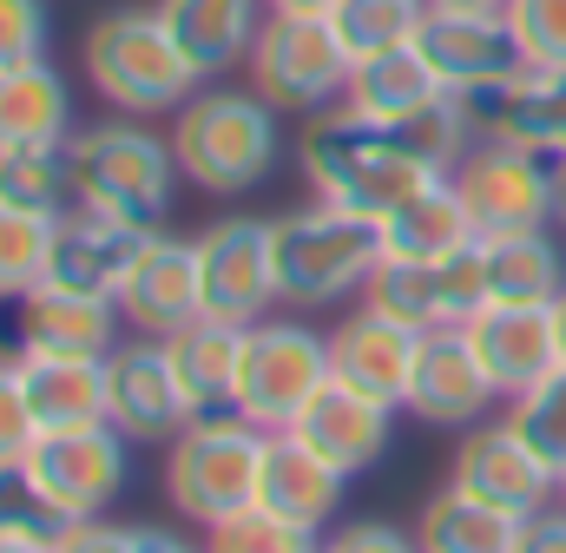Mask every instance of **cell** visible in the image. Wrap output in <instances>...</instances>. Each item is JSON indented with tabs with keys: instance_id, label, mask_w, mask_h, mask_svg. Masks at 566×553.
Listing matches in <instances>:
<instances>
[{
	"instance_id": "bcb514c9",
	"label": "cell",
	"mask_w": 566,
	"mask_h": 553,
	"mask_svg": "<svg viewBox=\"0 0 566 553\" xmlns=\"http://www.w3.org/2000/svg\"><path fill=\"white\" fill-rule=\"evenodd\" d=\"M554 225L566 231V158H554Z\"/></svg>"
},
{
	"instance_id": "d6986e66",
	"label": "cell",
	"mask_w": 566,
	"mask_h": 553,
	"mask_svg": "<svg viewBox=\"0 0 566 553\" xmlns=\"http://www.w3.org/2000/svg\"><path fill=\"white\" fill-rule=\"evenodd\" d=\"M119 316H126L133 336H158V343L205 316V290H198V251H191V238H171V231H151V238H145L133 276L119 283Z\"/></svg>"
},
{
	"instance_id": "8fae6325",
	"label": "cell",
	"mask_w": 566,
	"mask_h": 553,
	"mask_svg": "<svg viewBox=\"0 0 566 553\" xmlns=\"http://www.w3.org/2000/svg\"><path fill=\"white\" fill-rule=\"evenodd\" d=\"M191 251H198L205 316L251 330V323H264L283 303L277 296V231H271V218L231 211V218L205 225V231L191 238Z\"/></svg>"
},
{
	"instance_id": "7402d4cb",
	"label": "cell",
	"mask_w": 566,
	"mask_h": 553,
	"mask_svg": "<svg viewBox=\"0 0 566 553\" xmlns=\"http://www.w3.org/2000/svg\"><path fill=\"white\" fill-rule=\"evenodd\" d=\"M468 343H474L481 369L494 376V389H501L507 403H521L527 389H541V383L560 369L554 303H547V310H507V303H488V310L468 323Z\"/></svg>"
},
{
	"instance_id": "9a60e30c",
	"label": "cell",
	"mask_w": 566,
	"mask_h": 553,
	"mask_svg": "<svg viewBox=\"0 0 566 553\" xmlns=\"http://www.w3.org/2000/svg\"><path fill=\"white\" fill-rule=\"evenodd\" d=\"M106 421L133 448H171L185 435V421H198L158 336H133L106 356Z\"/></svg>"
},
{
	"instance_id": "6da1fadb",
	"label": "cell",
	"mask_w": 566,
	"mask_h": 553,
	"mask_svg": "<svg viewBox=\"0 0 566 553\" xmlns=\"http://www.w3.org/2000/svg\"><path fill=\"white\" fill-rule=\"evenodd\" d=\"M296 165H303V178H310L316 198L349 205V211H363V218H389L402 198H416L422 185L448 178L428 152L409 145V133L376 126V119H363V113H349V106H329V113H316V119L303 126Z\"/></svg>"
},
{
	"instance_id": "7a4b0ae2",
	"label": "cell",
	"mask_w": 566,
	"mask_h": 553,
	"mask_svg": "<svg viewBox=\"0 0 566 553\" xmlns=\"http://www.w3.org/2000/svg\"><path fill=\"white\" fill-rule=\"evenodd\" d=\"M171 152L191 191L238 198L271 185L283 165V113L258 86H198L171 113Z\"/></svg>"
},
{
	"instance_id": "f546056e",
	"label": "cell",
	"mask_w": 566,
	"mask_h": 553,
	"mask_svg": "<svg viewBox=\"0 0 566 553\" xmlns=\"http://www.w3.org/2000/svg\"><path fill=\"white\" fill-rule=\"evenodd\" d=\"M468 244H481V238H474V218H468L454 178L422 185L416 198H402V205L382 218V251H389V258H409V264H422V258H454V251H468Z\"/></svg>"
},
{
	"instance_id": "8d00e7d4",
	"label": "cell",
	"mask_w": 566,
	"mask_h": 553,
	"mask_svg": "<svg viewBox=\"0 0 566 553\" xmlns=\"http://www.w3.org/2000/svg\"><path fill=\"white\" fill-rule=\"evenodd\" d=\"M66 521L46 508V494L27 481V468H0V541H60Z\"/></svg>"
},
{
	"instance_id": "3957f363",
	"label": "cell",
	"mask_w": 566,
	"mask_h": 553,
	"mask_svg": "<svg viewBox=\"0 0 566 553\" xmlns=\"http://www.w3.org/2000/svg\"><path fill=\"white\" fill-rule=\"evenodd\" d=\"M80 73L126 119H165L205 86V73L191 66V53L165 27L158 0L151 7H106L80 40Z\"/></svg>"
},
{
	"instance_id": "83f0119b",
	"label": "cell",
	"mask_w": 566,
	"mask_h": 553,
	"mask_svg": "<svg viewBox=\"0 0 566 553\" xmlns=\"http://www.w3.org/2000/svg\"><path fill=\"white\" fill-rule=\"evenodd\" d=\"M73 138V86L53 60L0 66V152Z\"/></svg>"
},
{
	"instance_id": "4316f807",
	"label": "cell",
	"mask_w": 566,
	"mask_h": 553,
	"mask_svg": "<svg viewBox=\"0 0 566 553\" xmlns=\"http://www.w3.org/2000/svg\"><path fill=\"white\" fill-rule=\"evenodd\" d=\"M441 100H448V86L434 80V66H428L416 46L356 60V66H349V93H343L349 113H363V119H376V126H396V133L416 126L422 113H434Z\"/></svg>"
},
{
	"instance_id": "f1b7e54d",
	"label": "cell",
	"mask_w": 566,
	"mask_h": 553,
	"mask_svg": "<svg viewBox=\"0 0 566 553\" xmlns=\"http://www.w3.org/2000/svg\"><path fill=\"white\" fill-rule=\"evenodd\" d=\"M20 389L40 428L106 421V356H20Z\"/></svg>"
},
{
	"instance_id": "816d5d0a",
	"label": "cell",
	"mask_w": 566,
	"mask_h": 553,
	"mask_svg": "<svg viewBox=\"0 0 566 553\" xmlns=\"http://www.w3.org/2000/svg\"><path fill=\"white\" fill-rule=\"evenodd\" d=\"M560 508H566V461H560Z\"/></svg>"
},
{
	"instance_id": "836d02e7",
	"label": "cell",
	"mask_w": 566,
	"mask_h": 553,
	"mask_svg": "<svg viewBox=\"0 0 566 553\" xmlns=\"http://www.w3.org/2000/svg\"><path fill=\"white\" fill-rule=\"evenodd\" d=\"M422 20H428V0H336L329 7V27L349 46V60H376V53L416 46Z\"/></svg>"
},
{
	"instance_id": "ffe728a7",
	"label": "cell",
	"mask_w": 566,
	"mask_h": 553,
	"mask_svg": "<svg viewBox=\"0 0 566 553\" xmlns=\"http://www.w3.org/2000/svg\"><path fill=\"white\" fill-rule=\"evenodd\" d=\"M145 225L133 218H113V211H93V205H73L53 231V264H46V283L60 290H80V296H113L119 303V283L133 276L145 251Z\"/></svg>"
},
{
	"instance_id": "cb8c5ba5",
	"label": "cell",
	"mask_w": 566,
	"mask_h": 553,
	"mask_svg": "<svg viewBox=\"0 0 566 553\" xmlns=\"http://www.w3.org/2000/svg\"><path fill=\"white\" fill-rule=\"evenodd\" d=\"M343 488H349V474L329 468L296 428H271V441H264V474H258V508H271L283 521L323 534V528L336 521V508H343Z\"/></svg>"
},
{
	"instance_id": "4fadbf2b",
	"label": "cell",
	"mask_w": 566,
	"mask_h": 553,
	"mask_svg": "<svg viewBox=\"0 0 566 553\" xmlns=\"http://www.w3.org/2000/svg\"><path fill=\"white\" fill-rule=\"evenodd\" d=\"M126 316L113 296H80L60 283L0 296V363L20 356H113L126 336Z\"/></svg>"
},
{
	"instance_id": "60d3db41",
	"label": "cell",
	"mask_w": 566,
	"mask_h": 553,
	"mask_svg": "<svg viewBox=\"0 0 566 553\" xmlns=\"http://www.w3.org/2000/svg\"><path fill=\"white\" fill-rule=\"evenodd\" d=\"M33 435H40V421L27 409V389H20V369L13 363H0V468H13V461H27V448H33Z\"/></svg>"
},
{
	"instance_id": "603a6c76",
	"label": "cell",
	"mask_w": 566,
	"mask_h": 553,
	"mask_svg": "<svg viewBox=\"0 0 566 553\" xmlns=\"http://www.w3.org/2000/svg\"><path fill=\"white\" fill-rule=\"evenodd\" d=\"M329 468H343L349 481L356 474H369L382 455H389V435H396V409L389 403H376V396H363V389H349V383H336L329 376V389L310 403V409L290 421Z\"/></svg>"
},
{
	"instance_id": "1f68e13d",
	"label": "cell",
	"mask_w": 566,
	"mask_h": 553,
	"mask_svg": "<svg viewBox=\"0 0 566 553\" xmlns=\"http://www.w3.org/2000/svg\"><path fill=\"white\" fill-rule=\"evenodd\" d=\"M416 541H422V553H514L521 521H507L501 508H488V501L461 494L454 481H441L422 501V514H416Z\"/></svg>"
},
{
	"instance_id": "b9f144b4",
	"label": "cell",
	"mask_w": 566,
	"mask_h": 553,
	"mask_svg": "<svg viewBox=\"0 0 566 553\" xmlns=\"http://www.w3.org/2000/svg\"><path fill=\"white\" fill-rule=\"evenodd\" d=\"M323 553H422V541L409 528H389V521H349L323 541Z\"/></svg>"
},
{
	"instance_id": "2e32d148",
	"label": "cell",
	"mask_w": 566,
	"mask_h": 553,
	"mask_svg": "<svg viewBox=\"0 0 566 553\" xmlns=\"http://www.w3.org/2000/svg\"><path fill=\"white\" fill-rule=\"evenodd\" d=\"M416 363H422V330L376 310V303H356L349 316H336L329 330V376L402 409L409 403V383H416Z\"/></svg>"
},
{
	"instance_id": "c3c4849f",
	"label": "cell",
	"mask_w": 566,
	"mask_h": 553,
	"mask_svg": "<svg viewBox=\"0 0 566 553\" xmlns=\"http://www.w3.org/2000/svg\"><path fill=\"white\" fill-rule=\"evenodd\" d=\"M271 7H277V13H329L336 0H271Z\"/></svg>"
},
{
	"instance_id": "74e56055",
	"label": "cell",
	"mask_w": 566,
	"mask_h": 553,
	"mask_svg": "<svg viewBox=\"0 0 566 553\" xmlns=\"http://www.w3.org/2000/svg\"><path fill=\"white\" fill-rule=\"evenodd\" d=\"M507 421L560 468L566 461V369H554V376H547L541 389H527L521 403H507Z\"/></svg>"
},
{
	"instance_id": "484cf974",
	"label": "cell",
	"mask_w": 566,
	"mask_h": 553,
	"mask_svg": "<svg viewBox=\"0 0 566 553\" xmlns=\"http://www.w3.org/2000/svg\"><path fill=\"white\" fill-rule=\"evenodd\" d=\"M165 356L178 369V389L191 415H238V383H244V330L198 316L178 336H165Z\"/></svg>"
},
{
	"instance_id": "681fc988",
	"label": "cell",
	"mask_w": 566,
	"mask_h": 553,
	"mask_svg": "<svg viewBox=\"0 0 566 553\" xmlns=\"http://www.w3.org/2000/svg\"><path fill=\"white\" fill-rule=\"evenodd\" d=\"M554 336H560V369H566V290L554 296Z\"/></svg>"
},
{
	"instance_id": "ac0fdd59",
	"label": "cell",
	"mask_w": 566,
	"mask_h": 553,
	"mask_svg": "<svg viewBox=\"0 0 566 553\" xmlns=\"http://www.w3.org/2000/svg\"><path fill=\"white\" fill-rule=\"evenodd\" d=\"M474 119V138H514L541 158H566V66H521L501 86L454 93Z\"/></svg>"
},
{
	"instance_id": "e0dca14e",
	"label": "cell",
	"mask_w": 566,
	"mask_h": 553,
	"mask_svg": "<svg viewBox=\"0 0 566 553\" xmlns=\"http://www.w3.org/2000/svg\"><path fill=\"white\" fill-rule=\"evenodd\" d=\"M416 53L434 66V80L448 93H481V86H501L527 66L507 13H474V7H428Z\"/></svg>"
},
{
	"instance_id": "ba28073f",
	"label": "cell",
	"mask_w": 566,
	"mask_h": 553,
	"mask_svg": "<svg viewBox=\"0 0 566 553\" xmlns=\"http://www.w3.org/2000/svg\"><path fill=\"white\" fill-rule=\"evenodd\" d=\"M20 468L46 494V508L66 528H80V521H99L126 494V481H133V441L113 421H93V428H40Z\"/></svg>"
},
{
	"instance_id": "8992f818",
	"label": "cell",
	"mask_w": 566,
	"mask_h": 553,
	"mask_svg": "<svg viewBox=\"0 0 566 553\" xmlns=\"http://www.w3.org/2000/svg\"><path fill=\"white\" fill-rule=\"evenodd\" d=\"M264 428L244 415H198L185 421V435L165 448V501L178 508V521L191 528H218L238 508L258 501V474H264Z\"/></svg>"
},
{
	"instance_id": "4dcf8cb0",
	"label": "cell",
	"mask_w": 566,
	"mask_h": 553,
	"mask_svg": "<svg viewBox=\"0 0 566 553\" xmlns=\"http://www.w3.org/2000/svg\"><path fill=\"white\" fill-rule=\"evenodd\" d=\"M481 271H488V303H507V310H547L566 290V258L547 231L481 238Z\"/></svg>"
},
{
	"instance_id": "7dc6e473",
	"label": "cell",
	"mask_w": 566,
	"mask_h": 553,
	"mask_svg": "<svg viewBox=\"0 0 566 553\" xmlns=\"http://www.w3.org/2000/svg\"><path fill=\"white\" fill-rule=\"evenodd\" d=\"M428 7H474V13H507L514 0H428Z\"/></svg>"
},
{
	"instance_id": "5bb4252c",
	"label": "cell",
	"mask_w": 566,
	"mask_h": 553,
	"mask_svg": "<svg viewBox=\"0 0 566 553\" xmlns=\"http://www.w3.org/2000/svg\"><path fill=\"white\" fill-rule=\"evenodd\" d=\"M363 303H376V310L416 323L422 336H434V330H468V323L488 310L481 244H468V251H454V258H422V264L382 258V271L369 276Z\"/></svg>"
},
{
	"instance_id": "d590c367",
	"label": "cell",
	"mask_w": 566,
	"mask_h": 553,
	"mask_svg": "<svg viewBox=\"0 0 566 553\" xmlns=\"http://www.w3.org/2000/svg\"><path fill=\"white\" fill-rule=\"evenodd\" d=\"M205 553H323V534H310V528H296V521L251 501L231 521L205 528Z\"/></svg>"
},
{
	"instance_id": "7c38bea8",
	"label": "cell",
	"mask_w": 566,
	"mask_h": 553,
	"mask_svg": "<svg viewBox=\"0 0 566 553\" xmlns=\"http://www.w3.org/2000/svg\"><path fill=\"white\" fill-rule=\"evenodd\" d=\"M448 481L488 508H501L507 521H534L541 508L560 501V468L507 421V409L461 428V448H454V468Z\"/></svg>"
},
{
	"instance_id": "d4e9b609",
	"label": "cell",
	"mask_w": 566,
	"mask_h": 553,
	"mask_svg": "<svg viewBox=\"0 0 566 553\" xmlns=\"http://www.w3.org/2000/svg\"><path fill=\"white\" fill-rule=\"evenodd\" d=\"M158 13L178 33V46L191 53V66L205 80H218L251 60L258 33L271 20V0H158Z\"/></svg>"
},
{
	"instance_id": "f6af8a7d",
	"label": "cell",
	"mask_w": 566,
	"mask_h": 553,
	"mask_svg": "<svg viewBox=\"0 0 566 553\" xmlns=\"http://www.w3.org/2000/svg\"><path fill=\"white\" fill-rule=\"evenodd\" d=\"M139 553H205V541H185L171 528H139Z\"/></svg>"
},
{
	"instance_id": "52a82bcc",
	"label": "cell",
	"mask_w": 566,
	"mask_h": 553,
	"mask_svg": "<svg viewBox=\"0 0 566 553\" xmlns=\"http://www.w3.org/2000/svg\"><path fill=\"white\" fill-rule=\"evenodd\" d=\"M349 46L336 40L329 13H277L264 20L251 60H244V86H258L283 119H316L329 106H343L349 93Z\"/></svg>"
},
{
	"instance_id": "44dd1931",
	"label": "cell",
	"mask_w": 566,
	"mask_h": 553,
	"mask_svg": "<svg viewBox=\"0 0 566 553\" xmlns=\"http://www.w3.org/2000/svg\"><path fill=\"white\" fill-rule=\"evenodd\" d=\"M501 403L507 396L481 369L468 330H434V336H422V363H416V383H409V403H402L416 421H428V428H474V421H488Z\"/></svg>"
},
{
	"instance_id": "30bf717a",
	"label": "cell",
	"mask_w": 566,
	"mask_h": 553,
	"mask_svg": "<svg viewBox=\"0 0 566 553\" xmlns=\"http://www.w3.org/2000/svg\"><path fill=\"white\" fill-rule=\"evenodd\" d=\"M448 178L474 218V238H521L554 225V158L514 138H474Z\"/></svg>"
},
{
	"instance_id": "e575fe53",
	"label": "cell",
	"mask_w": 566,
	"mask_h": 553,
	"mask_svg": "<svg viewBox=\"0 0 566 553\" xmlns=\"http://www.w3.org/2000/svg\"><path fill=\"white\" fill-rule=\"evenodd\" d=\"M53 231H60V218H33V211L0 205V296H20V290L46 283Z\"/></svg>"
},
{
	"instance_id": "277c9868",
	"label": "cell",
	"mask_w": 566,
	"mask_h": 553,
	"mask_svg": "<svg viewBox=\"0 0 566 553\" xmlns=\"http://www.w3.org/2000/svg\"><path fill=\"white\" fill-rule=\"evenodd\" d=\"M277 231V296L290 310H323L336 296H363L382 271V218H363L349 205L310 198L271 218Z\"/></svg>"
},
{
	"instance_id": "f907efd6",
	"label": "cell",
	"mask_w": 566,
	"mask_h": 553,
	"mask_svg": "<svg viewBox=\"0 0 566 553\" xmlns=\"http://www.w3.org/2000/svg\"><path fill=\"white\" fill-rule=\"evenodd\" d=\"M0 553H53V541H0Z\"/></svg>"
},
{
	"instance_id": "d6a6232c",
	"label": "cell",
	"mask_w": 566,
	"mask_h": 553,
	"mask_svg": "<svg viewBox=\"0 0 566 553\" xmlns=\"http://www.w3.org/2000/svg\"><path fill=\"white\" fill-rule=\"evenodd\" d=\"M0 205L13 211H33V218H66L80 205V185H73V145H20V152H0Z\"/></svg>"
},
{
	"instance_id": "9c48e42d",
	"label": "cell",
	"mask_w": 566,
	"mask_h": 553,
	"mask_svg": "<svg viewBox=\"0 0 566 553\" xmlns=\"http://www.w3.org/2000/svg\"><path fill=\"white\" fill-rule=\"evenodd\" d=\"M329 389V330H310L303 316H264L244 330V383L238 415L258 421L264 435L290 428Z\"/></svg>"
},
{
	"instance_id": "5b68a950",
	"label": "cell",
	"mask_w": 566,
	"mask_h": 553,
	"mask_svg": "<svg viewBox=\"0 0 566 553\" xmlns=\"http://www.w3.org/2000/svg\"><path fill=\"white\" fill-rule=\"evenodd\" d=\"M73 145V185H80V205L93 211H113V218H133L145 231L165 225L171 198H178V152L171 133H151L145 119H99V126H80L66 138Z\"/></svg>"
},
{
	"instance_id": "ee69618b",
	"label": "cell",
	"mask_w": 566,
	"mask_h": 553,
	"mask_svg": "<svg viewBox=\"0 0 566 553\" xmlns=\"http://www.w3.org/2000/svg\"><path fill=\"white\" fill-rule=\"evenodd\" d=\"M514 553H566V508H560V501H554V508H541L534 521H521Z\"/></svg>"
},
{
	"instance_id": "7bdbcfd3",
	"label": "cell",
	"mask_w": 566,
	"mask_h": 553,
	"mask_svg": "<svg viewBox=\"0 0 566 553\" xmlns=\"http://www.w3.org/2000/svg\"><path fill=\"white\" fill-rule=\"evenodd\" d=\"M53 553H139V528H119V521H80V528H66Z\"/></svg>"
},
{
	"instance_id": "f35d334b",
	"label": "cell",
	"mask_w": 566,
	"mask_h": 553,
	"mask_svg": "<svg viewBox=\"0 0 566 553\" xmlns=\"http://www.w3.org/2000/svg\"><path fill=\"white\" fill-rule=\"evenodd\" d=\"M507 27L527 66H566V0H514Z\"/></svg>"
},
{
	"instance_id": "ab89813d",
	"label": "cell",
	"mask_w": 566,
	"mask_h": 553,
	"mask_svg": "<svg viewBox=\"0 0 566 553\" xmlns=\"http://www.w3.org/2000/svg\"><path fill=\"white\" fill-rule=\"evenodd\" d=\"M46 40H53L46 0H0V66L46 60Z\"/></svg>"
}]
</instances>
